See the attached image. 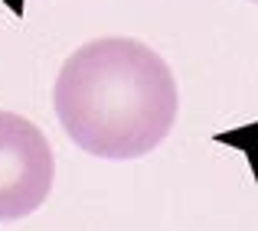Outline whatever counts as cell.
<instances>
[{
    "mask_svg": "<svg viewBox=\"0 0 258 231\" xmlns=\"http://www.w3.org/2000/svg\"><path fill=\"white\" fill-rule=\"evenodd\" d=\"M255 4H258V0H255Z\"/></svg>",
    "mask_w": 258,
    "mask_h": 231,
    "instance_id": "3957f363",
    "label": "cell"
},
{
    "mask_svg": "<svg viewBox=\"0 0 258 231\" xmlns=\"http://www.w3.org/2000/svg\"><path fill=\"white\" fill-rule=\"evenodd\" d=\"M52 150L33 121L0 111V221L33 215L52 189Z\"/></svg>",
    "mask_w": 258,
    "mask_h": 231,
    "instance_id": "7a4b0ae2",
    "label": "cell"
},
{
    "mask_svg": "<svg viewBox=\"0 0 258 231\" xmlns=\"http://www.w3.org/2000/svg\"><path fill=\"white\" fill-rule=\"evenodd\" d=\"M52 107L79 150L101 160H134L167 140L180 94L160 52L131 36H101L62 62Z\"/></svg>",
    "mask_w": 258,
    "mask_h": 231,
    "instance_id": "6da1fadb",
    "label": "cell"
}]
</instances>
